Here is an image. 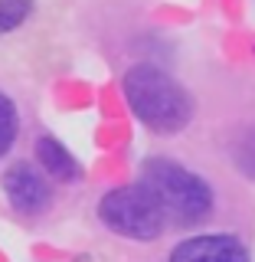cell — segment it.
Wrapping results in <instances>:
<instances>
[{"label":"cell","mask_w":255,"mask_h":262,"mask_svg":"<svg viewBox=\"0 0 255 262\" xmlns=\"http://www.w3.org/2000/svg\"><path fill=\"white\" fill-rule=\"evenodd\" d=\"M125 98L157 135H177L193 115L190 95L157 66H131L125 72Z\"/></svg>","instance_id":"1"},{"label":"cell","mask_w":255,"mask_h":262,"mask_svg":"<svg viewBox=\"0 0 255 262\" xmlns=\"http://www.w3.org/2000/svg\"><path fill=\"white\" fill-rule=\"evenodd\" d=\"M141 184L154 193V200L160 203L167 223L190 226L210 216L213 210V193L206 180L196 177L193 170L180 167V164L167 158H151L141 167Z\"/></svg>","instance_id":"2"},{"label":"cell","mask_w":255,"mask_h":262,"mask_svg":"<svg viewBox=\"0 0 255 262\" xmlns=\"http://www.w3.org/2000/svg\"><path fill=\"white\" fill-rule=\"evenodd\" d=\"M98 216L114 233L128 236V239H141V243L160 236L164 226H167V216H164L160 203L154 200V193L144 184L118 187V190L105 193L102 203H98Z\"/></svg>","instance_id":"3"},{"label":"cell","mask_w":255,"mask_h":262,"mask_svg":"<svg viewBox=\"0 0 255 262\" xmlns=\"http://www.w3.org/2000/svg\"><path fill=\"white\" fill-rule=\"evenodd\" d=\"M4 190L13 210L20 213H39L49 203V184L46 174H39L33 164H13L4 174Z\"/></svg>","instance_id":"4"},{"label":"cell","mask_w":255,"mask_h":262,"mask_svg":"<svg viewBox=\"0 0 255 262\" xmlns=\"http://www.w3.org/2000/svg\"><path fill=\"white\" fill-rule=\"evenodd\" d=\"M170 262H252V259L239 239L213 233V236H193V239L180 243L170 252Z\"/></svg>","instance_id":"5"},{"label":"cell","mask_w":255,"mask_h":262,"mask_svg":"<svg viewBox=\"0 0 255 262\" xmlns=\"http://www.w3.org/2000/svg\"><path fill=\"white\" fill-rule=\"evenodd\" d=\"M36 158H39L43 170L53 180L69 184V180H79L82 177V167L76 164V158H72V154L56 141V138H39V141H36Z\"/></svg>","instance_id":"6"},{"label":"cell","mask_w":255,"mask_h":262,"mask_svg":"<svg viewBox=\"0 0 255 262\" xmlns=\"http://www.w3.org/2000/svg\"><path fill=\"white\" fill-rule=\"evenodd\" d=\"M13 138H16V112H13V102L0 92V158L10 151Z\"/></svg>","instance_id":"7"},{"label":"cell","mask_w":255,"mask_h":262,"mask_svg":"<svg viewBox=\"0 0 255 262\" xmlns=\"http://www.w3.org/2000/svg\"><path fill=\"white\" fill-rule=\"evenodd\" d=\"M30 13V0H0V33L16 30Z\"/></svg>","instance_id":"8"},{"label":"cell","mask_w":255,"mask_h":262,"mask_svg":"<svg viewBox=\"0 0 255 262\" xmlns=\"http://www.w3.org/2000/svg\"><path fill=\"white\" fill-rule=\"evenodd\" d=\"M236 161H239V167L255 180V131L239 141V147H236Z\"/></svg>","instance_id":"9"}]
</instances>
